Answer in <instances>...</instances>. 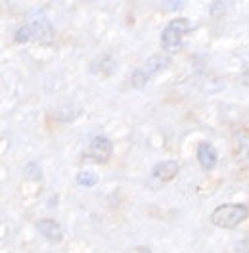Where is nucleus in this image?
<instances>
[{
    "mask_svg": "<svg viewBox=\"0 0 249 253\" xmlns=\"http://www.w3.org/2000/svg\"><path fill=\"white\" fill-rule=\"evenodd\" d=\"M169 63H171V58H169V56H163V54L152 56L142 67H138V69L130 75V84H132L134 88H140V86H144V84L152 79L156 73L163 71Z\"/></svg>",
    "mask_w": 249,
    "mask_h": 253,
    "instance_id": "obj_3",
    "label": "nucleus"
},
{
    "mask_svg": "<svg viewBox=\"0 0 249 253\" xmlns=\"http://www.w3.org/2000/svg\"><path fill=\"white\" fill-rule=\"evenodd\" d=\"M152 174H154V178L163 180V182L172 180V178L178 174V161H174V159L161 161V163H157L156 167L152 169Z\"/></svg>",
    "mask_w": 249,
    "mask_h": 253,
    "instance_id": "obj_8",
    "label": "nucleus"
},
{
    "mask_svg": "<svg viewBox=\"0 0 249 253\" xmlns=\"http://www.w3.org/2000/svg\"><path fill=\"white\" fill-rule=\"evenodd\" d=\"M33 31V37L41 42V44H50L54 41V29H52V23L48 21L42 14L31 17V23H29Z\"/></svg>",
    "mask_w": 249,
    "mask_h": 253,
    "instance_id": "obj_6",
    "label": "nucleus"
},
{
    "mask_svg": "<svg viewBox=\"0 0 249 253\" xmlns=\"http://www.w3.org/2000/svg\"><path fill=\"white\" fill-rule=\"evenodd\" d=\"M23 173H25V176L33 178V180H39V178H41V174H42V171H41V165H39L37 161H31V163H27V165H25Z\"/></svg>",
    "mask_w": 249,
    "mask_h": 253,
    "instance_id": "obj_12",
    "label": "nucleus"
},
{
    "mask_svg": "<svg viewBox=\"0 0 249 253\" xmlns=\"http://www.w3.org/2000/svg\"><path fill=\"white\" fill-rule=\"evenodd\" d=\"M242 81H244V84H248V86H249V71L242 75Z\"/></svg>",
    "mask_w": 249,
    "mask_h": 253,
    "instance_id": "obj_18",
    "label": "nucleus"
},
{
    "mask_svg": "<svg viewBox=\"0 0 249 253\" xmlns=\"http://www.w3.org/2000/svg\"><path fill=\"white\" fill-rule=\"evenodd\" d=\"M226 10V4L224 2H215L213 8H211V16H217L218 12H224Z\"/></svg>",
    "mask_w": 249,
    "mask_h": 253,
    "instance_id": "obj_14",
    "label": "nucleus"
},
{
    "mask_svg": "<svg viewBox=\"0 0 249 253\" xmlns=\"http://www.w3.org/2000/svg\"><path fill=\"white\" fill-rule=\"evenodd\" d=\"M217 159H218V154L217 150H215V146H211L209 142H202L198 146V161H200L202 169H205V171L215 169Z\"/></svg>",
    "mask_w": 249,
    "mask_h": 253,
    "instance_id": "obj_7",
    "label": "nucleus"
},
{
    "mask_svg": "<svg viewBox=\"0 0 249 253\" xmlns=\"http://www.w3.org/2000/svg\"><path fill=\"white\" fill-rule=\"evenodd\" d=\"M37 230L42 234V236H46L48 240H52V242H60L63 238V228L60 222H56L54 219H42V221L37 222Z\"/></svg>",
    "mask_w": 249,
    "mask_h": 253,
    "instance_id": "obj_9",
    "label": "nucleus"
},
{
    "mask_svg": "<svg viewBox=\"0 0 249 253\" xmlns=\"http://www.w3.org/2000/svg\"><path fill=\"white\" fill-rule=\"evenodd\" d=\"M192 29L190 21L186 17H178V19H172L167 23V27L161 33V46L165 52L174 54L182 48V37Z\"/></svg>",
    "mask_w": 249,
    "mask_h": 253,
    "instance_id": "obj_2",
    "label": "nucleus"
},
{
    "mask_svg": "<svg viewBox=\"0 0 249 253\" xmlns=\"http://www.w3.org/2000/svg\"><path fill=\"white\" fill-rule=\"evenodd\" d=\"M128 253H152V252H150V248H146V246H138V248H132Z\"/></svg>",
    "mask_w": 249,
    "mask_h": 253,
    "instance_id": "obj_16",
    "label": "nucleus"
},
{
    "mask_svg": "<svg viewBox=\"0 0 249 253\" xmlns=\"http://www.w3.org/2000/svg\"><path fill=\"white\" fill-rule=\"evenodd\" d=\"M33 39V31L29 25H23V27H19L16 31V42L19 44H25V42H29Z\"/></svg>",
    "mask_w": 249,
    "mask_h": 253,
    "instance_id": "obj_13",
    "label": "nucleus"
},
{
    "mask_svg": "<svg viewBox=\"0 0 249 253\" xmlns=\"http://www.w3.org/2000/svg\"><path fill=\"white\" fill-rule=\"evenodd\" d=\"M249 209L244 204H224L211 213V222L218 228H236L248 219Z\"/></svg>",
    "mask_w": 249,
    "mask_h": 253,
    "instance_id": "obj_1",
    "label": "nucleus"
},
{
    "mask_svg": "<svg viewBox=\"0 0 249 253\" xmlns=\"http://www.w3.org/2000/svg\"><path fill=\"white\" fill-rule=\"evenodd\" d=\"M96 182H98V176L90 171H81L77 174V184H81V186H94Z\"/></svg>",
    "mask_w": 249,
    "mask_h": 253,
    "instance_id": "obj_11",
    "label": "nucleus"
},
{
    "mask_svg": "<svg viewBox=\"0 0 249 253\" xmlns=\"http://www.w3.org/2000/svg\"><path fill=\"white\" fill-rule=\"evenodd\" d=\"M232 148L236 161L249 169V132L246 128H240L232 134Z\"/></svg>",
    "mask_w": 249,
    "mask_h": 253,
    "instance_id": "obj_5",
    "label": "nucleus"
},
{
    "mask_svg": "<svg viewBox=\"0 0 249 253\" xmlns=\"http://www.w3.org/2000/svg\"><path fill=\"white\" fill-rule=\"evenodd\" d=\"M115 67H117V62L111 56H104V58H100L92 63L90 71L92 73H102V75H111L115 71Z\"/></svg>",
    "mask_w": 249,
    "mask_h": 253,
    "instance_id": "obj_10",
    "label": "nucleus"
},
{
    "mask_svg": "<svg viewBox=\"0 0 249 253\" xmlns=\"http://www.w3.org/2000/svg\"><path fill=\"white\" fill-rule=\"evenodd\" d=\"M111 152H113L111 140H109L108 136L98 134V136H94L92 140H90L86 156L92 159V161H96V163H106V161L111 158Z\"/></svg>",
    "mask_w": 249,
    "mask_h": 253,
    "instance_id": "obj_4",
    "label": "nucleus"
},
{
    "mask_svg": "<svg viewBox=\"0 0 249 253\" xmlns=\"http://www.w3.org/2000/svg\"><path fill=\"white\" fill-rule=\"evenodd\" d=\"M165 6H169V10H176L182 6V2H165Z\"/></svg>",
    "mask_w": 249,
    "mask_h": 253,
    "instance_id": "obj_17",
    "label": "nucleus"
},
{
    "mask_svg": "<svg viewBox=\"0 0 249 253\" xmlns=\"http://www.w3.org/2000/svg\"><path fill=\"white\" fill-rule=\"evenodd\" d=\"M236 250H238V253H249V244L248 242H242V244L236 246Z\"/></svg>",
    "mask_w": 249,
    "mask_h": 253,
    "instance_id": "obj_15",
    "label": "nucleus"
}]
</instances>
